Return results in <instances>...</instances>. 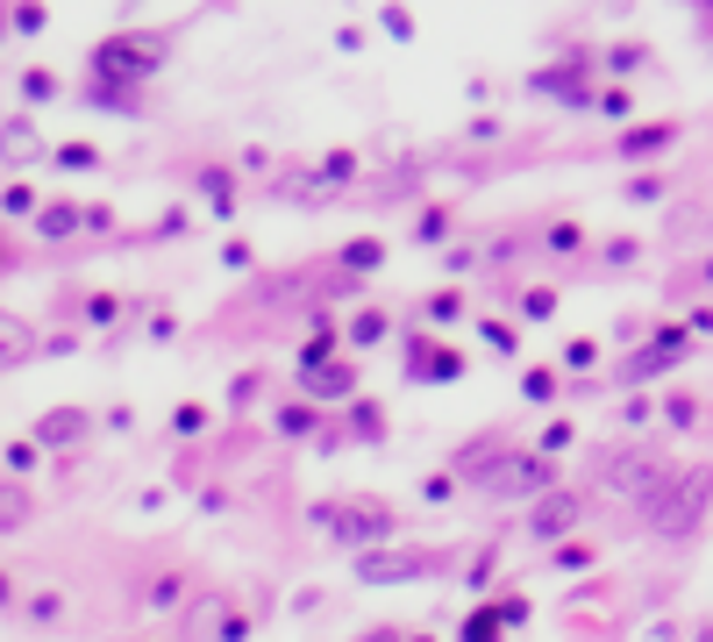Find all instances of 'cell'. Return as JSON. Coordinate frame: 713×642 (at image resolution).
I'll return each mask as SVG.
<instances>
[{
	"label": "cell",
	"mask_w": 713,
	"mask_h": 642,
	"mask_svg": "<svg viewBox=\"0 0 713 642\" xmlns=\"http://www.w3.org/2000/svg\"><path fill=\"white\" fill-rule=\"evenodd\" d=\"M79 428H86L79 415H51V421L36 428V442H72V436H79Z\"/></svg>",
	"instance_id": "13"
},
{
	"label": "cell",
	"mask_w": 713,
	"mask_h": 642,
	"mask_svg": "<svg viewBox=\"0 0 713 642\" xmlns=\"http://www.w3.org/2000/svg\"><path fill=\"white\" fill-rule=\"evenodd\" d=\"M593 471H599V485H614V493H635V500H642L649 485L663 479L657 450H635V442H620V450H599V457H593Z\"/></svg>",
	"instance_id": "2"
},
{
	"label": "cell",
	"mask_w": 713,
	"mask_h": 642,
	"mask_svg": "<svg viewBox=\"0 0 713 642\" xmlns=\"http://www.w3.org/2000/svg\"><path fill=\"white\" fill-rule=\"evenodd\" d=\"M521 393H528V400H550L557 378H550V372H528V378H521Z\"/></svg>",
	"instance_id": "16"
},
{
	"label": "cell",
	"mask_w": 713,
	"mask_h": 642,
	"mask_svg": "<svg viewBox=\"0 0 713 642\" xmlns=\"http://www.w3.org/2000/svg\"><path fill=\"white\" fill-rule=\"evenodd\" d=\"M378 257H386L378 243H350V250H343V265H378Z\"/></svg>",
	"instance_id": "17"
},
{
	"label": "cell",
	"mask_w": 713,
	"mask_h": 642,
	"mask_svg": "<svg viewBox=\"0 0 713 642\" xmlns=\"http://www.w3.org/2000/svg\"><path fill=\"white\" fill-rule=\"evenodd\" d=\"M179 592H186V571H158V578L143 586V600H150V607H172Z\"/></svg>",
	"instance_id": "9"
},
{
	"label": "cell",
	"mask_w": 713,
	"mask_h": 642,
	"mask_svg": "<svg viewBox=\"0 0 713 642\" xmlns=\"http://www.w3.org/2000/svg\"><path fill=\"white\" fill-rule=\"evenodd\" d=\"M322 528L343 535V543H386V535H392V514L378 507V500H371V507L350 500V507H322Z\"/></svg>",
	"instance_id": "5"
},
{
	"label": "cell",
	"mask_w": 713,
	"mask_h": 642,
	"mask_svg": "<svg viewBox=\"0 0 713 642\" xmlns=\"http://www.w3.org/2000/svg\"><path fill=\"white\" fill-rule=\"evenodd\" d=\"M307 378L328 393V400H343V393H350V364H322V372H307Z\"/></svg>",
	"instance_id": "11"
},
{
	"label": "cell",
	"mask_w": 713,
	"mask_h": 642,
	"mask_svg": "<svg viewBox=\"0 0 713 642\" xmlns=\"http://www.w3.org/2000/svg\"><path fill=\"white\" fill-rule=\"evenodd\" d=\"M350 179H357V158L350 150H328L322 158V186H350Z\"/></svg>",
	"instance_id": "10"
},
{
	"label": "cell",
	"mask_w": 713,
	"mask_h": 642,
	"mask_svg": "<svg viewBox=\"0 0 713 642\" xmlns=\"http://www.w3.org/2000/svg\"><path fill=\"white\" fill-rule=\"evenodd\" d=\"M485 493H507V500H521V493H550V457L542 450H499V464L485 471Z\"/></svg>",
	"instance_id": "3"
},
{
	"label": "cell",
	"mask_w": 713,
	"mask_h": 642,
	"mask_svg": "<svg viewBox=\"0 0 713 642\" xmlns=\"http://www.w3.org/2000/svg\"><path fill=\"white\" fill-rule=\"evenodd\" d=\"M663 143H671V129H663V121H657V129H635V136H620V150H628V158H642V150H663Z\"/></svg>",
	"instance_id": "12"
},
{
	"label": "cell",
	"mask_w": 713,
	"mask_h": 642,
	"mask_svg": "<svg viewBox=\"0 0 713 642\" xmlns=\"http://www.w3.org/2000/svg\"><path fill=\"white\" fill-rule=\"evenodd\" d=\"M464 642H499V614H472L464 621Z\"/></svg>",
	"instance_id": "15"
},
{
	"label": "cell",
	"mask_w": 713,
	"mask_h": 642,
	"mask_svg": "<svg viewBox=\"0 0 713 642\" xmlns=\"http://www.w3.org/2000/svg\"><path fill=\"white\" fill-rule=\"evenodd\" d=\"M678 357H685V335H663V343H649V350H635V364H628V372L635 378H649V372H663V364H678Z\"/></svg>",
	"instance_id": "8"
},
{
	"label": "cell",
	"mask_w": 713,
	"mask_h": 642,
	"mask_svg": "<svg viewBox=\"0 0 713 642\" xmlns=\"http://www.w3.org/2000/svg\"><path fill=\"white\" fill-rule=\"evenodd\" d=\"M429 571V557H414V549H364V564H357V578L364 586H400V578H421Z\"/></svg>",
	"instance_id": "7"
},
{
	"label": "cell",
	"mask_w": 713,
	"mask_h": 642,
	"mask_svg": "<svg viewBox=\"0 0 713 642\" xmlns=\"http://www.w3.org/2000/svg\"><path fill=\"white\" fill-rule=\"evenodd\" d=\"M706 507H713V471H663L642 493V514L657 535H692Z\"/></svg>",
	"instance_id": "1"
},
{
	"label": "cell",
	"mask_w": 713,
	"mask_h": 642,
	"mask_svg": "<svg viewBox=\"0 0 713 642\" xmlns=\"http://www.w3.org/2000/svg\"><path fill=\"white\" fill-rule=\"evenodd\" d=\"M150 65H158V43H136V36H115V43L94 51V79L100 86H129V79H143Z\"/></svg>",
	"instance_id": "4"
},
{
	"label": "cell",
	"mask_w": 713,
	"mask_h": 642,
	"mask_svg": "<svg viewBox=\"0 0 713 642\" xmlns=\"http://www.w3.org/2000/svg\"><path fill=\"white\" fill-rule=\"evenodd\" d=\"M579 522H585V500H579V493H542V507L528 514L536 543H557V535H571Z\"/></svg>",
	"instance_id": "6"
},
{
	"label": "cell",
	"mask_w": 713,
	"mask_h": 642,
	"mask_svg": "<svg viewBox=\"0 0 713 642\" xmlns=\"http://www.w3.org/2000/svg\"><path fill=\"white\" fill-rule=\"evenodd\" d=\"M700 642H713V629H706V635H700Z\"/></svg>",
	"instance_id": "19"
},
{
	"label": "cell",
	"mask_w": 713,
	"mask_h": 642,
	"mask_svg": "<svg viewBox=\"0 0 713 642\" xmlns=\"http://www.w3.org/2000/svg\"><path fill=\"white\" fill-rule=\"evenodd\" d=\"M350 335H357V343H378V335H386V321H378V314H357Z\"/></svg>",
	"instance_id": "18"
},
{
	"label": "cell",
	"mask_w": 713,
	"mask_h": 642,
	"mask_svg": "<svg viewBox=\"0 0 713 642\" xmlns=\"http://www.w3.org/2000/svg\"><path fill=\"white\" fill-rule=\"evenodd\" d=\"M36 228H43V236H72V228H79V207H51Z\"/></svg>",
	"instance_id": "14"
}]
</instances>
